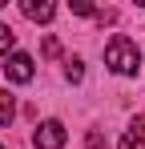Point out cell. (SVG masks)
Returning <instances> with one entry per match:
<instances>
[{"mask_svg": "<svg viewBox=\"0 0 145 149\" xmlns=\"http://www.w3.org/2000/svg\"><path fill=\"white\" fill-rule=\"evenodd\" d=\"M105 65L117 77H133L141 69V52H137V45H133L129 36H113V40L105 45Z\"/></svg>", "mask_w": 145, "mask_h": 149, "instance_id": "obj_1", "label": "cell"}, {"mask_svg": "<svg viewBox=\"0 0 145 149\" xmlns=\"http://www.w3.org/2000/svg\"><path fill=\"white\" fill-rule=\"evenodd\" d=\"M4 77H8L12 85H28V81L36 77V65H32V56H28V52H12V56L4 61Z\"/></svg>", "mask_w": 145, "mask_h": 149, "instance_id": "obj_2", "label": "cell"}, {"mask_svg": "<svg viewBox=\"0 0 145 149\" xmlns=\"http://www.w3.org/2000/svg\"><path fill=\"white\" fill-rule=\"evenodd\" d=\"M65 141H69V133H65L61 121H40L36 133H32V145H36V149H61Z\"/></svg>", "mask_w": 145, "mask_h": 149, "instance_id": "obj_3", "label": "cell"}, {"mask_svg": "<svg viewBox=\"0 0 145 149\" xmlns=\"http://www.w3.org/2000/svg\"><path fill=\"white\" fill-rule=\"evenodd\" d=\"M20 12L28 16V20H36V24H45V20H52V12H56V4L52 0H24Z\"/></svg>", "mask_w": 145, "mask_h": 149, "instance_id": "obj_4", "label": "cell"}, {"mask_svg": "<svg viewBox=\"0 0 145 149\" xmlns=\"http://www.w3.org/2000/svg\"><path fill=\"white\" fill-rule=\"evenodd\" d=\"M117 149H145V113H137V117H133V125H129V133L121 137Z\"/></svg>", "mask_w": 145, "mask_h": 149, "instance_id": "obj_5", "label": "cell"}, {"mask_svg": "<svg viewBox=\"0 0 145 149\" xmlns=\"http://www.w3.org/2000/svg\"><path fill=\"white\" fill-rule=\"evenodd\" d=\"M12 117H16V101L8 89H0V125H12Z\"/></svg>", "mask_w": 145, "mask_h": 149, "instance_id": "obj_6", "label": "cell"}, {"mask_svg": "<svg viewBox=\"0 0 145 149\" xmlns=\"http://www.w3.org/2000/svg\"><path fill=\"white\" fill-rule=\"evenodd\" d=\"M12 49H16V32L0 20V56H12Z\"/></svg>", "mask_w": 145, "mask_h": 149, "instance_id": "obj_7", "label": "cell"}, {"mask_svg": "<svg viewBox=\"0 0 145 149\" xmlns=\"http://www.w3.org/2000/svg\"><path fill=\"white\" fill-rule=\"evenodd\" d=\"M65 77H69L72 85H77V81H85V65H81V61H65Z\"/></svg>", "mask_w": 145, "mask_h": 149, "instance_id": "obj_8", "label": "cell"}, {"mask_svg": "<svg viewBox=\"0 0 145 149\" xmlns=\"http://www.w3.org/2000/svg\"><path fill=\"white\" fill-rule=\"evenodd\" d=\"M72 12H77V16H97V8L89 0H72Z\"/></svg>", "mask_w": 145, "mask_h": 149, "instance_id": "obj_9", "label": "cell"}, {"mask_svg": "<svg viewBox=\"0 0 145 149\" xmlns=\"http://www.w3.org/2000/svg\"><path fill=\"white\" fill-rule=\"evenodd\" d=\"M40 52H45V56H56V52H61V45H56V36H48L45 45H40Z\"/></svg>", "mask_w": 145, "mask_h": 149, "instance_id": "obj_10", "label": "cell"}, {"mask_svg": "<svg viewBox=\"0 0 145 149\" xmlns=\"http://www.w3.org/2000/svg\"><path fill=\"white\" fill-rule=\"evenodd\" d=\"M4 4H8V0H0V8H4Z\"/></svg>", "mask_w": 145, "mask_h": 149, "instance_id": "obj_11", "label": "cell"}, {"mask_svg": "<svg viewBox=\"0 0 145 149\" xmlns=\"http://www.w3.org/2000/svg\"><path fill=\"white\" fill-rule=\"evenodd\" d=\"M0 149H4V145H0Z\"/></svg>", "mask_w": 145, "mask_h": 149, "instance_id": "obj_12", "label": "cell"}]
</instances>
